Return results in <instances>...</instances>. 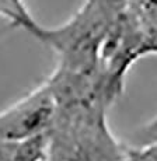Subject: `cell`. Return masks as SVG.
<instances>
[{"instance_id": "7a4b0ae2", "label": "cell", "mask_w": 157, "mask_h": 161, "mask_svg": "<svg viewBox=\"0 0 157 161\" xmlns=\"http://www.w3.org/2000/svg\"><path fill=\"white\" fill-rule=\"evenodd\" d=\"M48 135H38L16 144L11 161H45L48 157Z\"/></svg>"}, {"instance_id": "6da1fadb", "label": "cell", "mask_w": 157, "mask_h": 161, "mask_svg": "<svg viewBox=\"0 0 157 161\" xmlns=\"http://www.w3.org/2000/svg\"><path fill=\"white\" fill-rule=\"evenodd\" d=\"M56 115V103L48 83L0 112V142L20 143L48 133Z\"/></svg>"}, {"instance_id": "3957f363", "label": "cell", "mask_w": 157, "mask_h": 161, "mask_svg": "<svg viewBox=\"0 0 157 161\" xmlns=\"http://www.w3.org/2000/svg\"><path fill=\"white\" fill-rule=\"evenodd\" d=\"M126 161H157V144L124 147Z\"/></svg>"}]
</instances>
